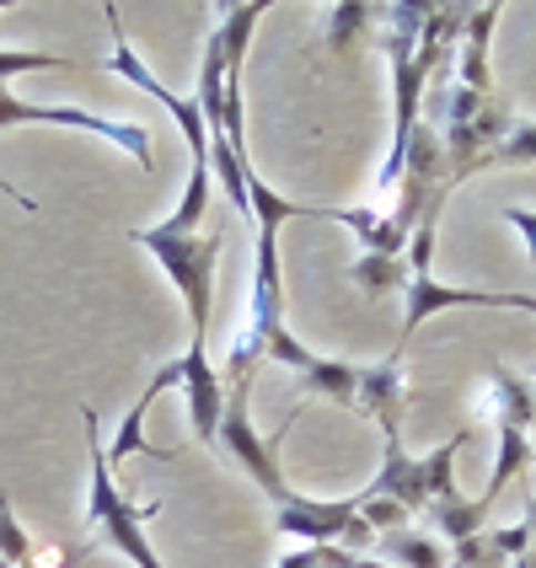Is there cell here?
<instances>
[{"instance_id": "52a82bcc", "label": "cell", "mask_w": 536, "mask_h": 568, "mask_svg": "<svg viewBox=\"0 0 536 568\" xmlns=\"http://www.w3.org/2000/svg\"><path fill=\"white\" fill-rule=\"evenodd\" d=\"M183 397H189L193 440L215 450L221 413H225V381H221V371L210 365V348H189V354H183Z\"/></svg>"}, {"instance_id": "7402d4cb", "label": "cell", "mask_w": 536, "mask_h": 568, "mask_svg": "<svg viewBox=\"0 0 536 568\" xmlns=\"http://www.w3.org/2000/svg\"><path fill=\"white\" fill-rule=\"evenodd\" d=\"M354 509H360V520H365L376 537H386V531H403V526H408V509L392 505V499H360V494H354Z\"/></svg>"}, {"instance_id": "ba28073f", "label": "cell", "mask_w": 536, "mask_h": 568, "mask_svg": "<svg viewBox=\"0 0 536 568\" xmlns=\"http://www.w3.org/2000/svg\"><path fill=\"white\" fill-rule=\"evenodd\" d=\"M360 499H392L408 515L429 509V483H424V462L403 450V435H386V450H381V473L371 488H360Z\"/></svg>"}, {"instance_id": "ffe728a7", "label": "cell", "mask_w": 536, "mask_h": 568, "mask_svg": "<svg viewBox=\"0 0 536 568\" xmlns=\"http://www.w3.org/2000/svg\"><path fill=\"white\" fill-rule=\"evenodd\" d=\"M488 166H536V124H526V119H520V124H515V134H509L499 151H488L477 172H488Z\"/></svg>"}, {"instance_id": "6da1fadb", "label": "cell", "mask_w": 536, "mask_h": 568, "mask_svg": "<svg viewBox=\"0 0 536 568\" xmlns=\"http://www.w3.org/2000/svg\"><path fill=\"white\" fill-rule=\"evenodd\" d=\"M108 28H113V54H108L113 75H124L129 87H140L145 97H156L161 108L178 119L183 140H189V151H193L189 189H183V204H178V210H172L161 225H166V231H178V236H193V231H199V221H204V210H210V183H215V172H210V129H204V113H199V97H178L172 87H161L156 75L140 64L134 43H129L124 28H119V6H108Z\"/></svg>"}, {"instance_id": "277c9868", "label": "cell", "mask_w": 536, "mask_h": 568, "mask_svg": "<svg viewBox=\"0 0 536 568\" xmlns=\"http://www.w3.org/2000/svg\"><path fill=\"white\" fill-rule=\"evenodd\" d=\"M247 403H253V376L225 381V413H221V435H215V450H221L225 462H236V467H242V473L253 477L257 488L274 499V509H280L284 499L295 494V488L284 483V473H280V440L290 435V429H295V424L284 429L280 440H263V435L253 429V408H247Z\"/></svg>"}, {"instance_id": "cb8c5ba5", "label": "cell", "mask_w": 536, "mask_h": 568, "mask_svg": "<svg viewBox=\"0 0 536 568\" xmlns=\"http://www.w3.org/2000/svg\"><path fill=\"white\" fill-rule=\"evenodd\" d=\"M505 221L526 236V253H532V263H536V210H505Z\"/></svg>"}, {"instance_id": "7a4b0ae2", "label": "cell", "mask_w": 536, "mask_h": 568, "mask_svg": "<svg viewBox=\"0 0 536 568\" xmlns=\"http://www.w3.org/2000/svg\"><path fill=\"white\" fill-rule=\"evenodd\" d=\"M129 242H140L145 253L156 257L166 268V280L178 284L183 306H189V327H193V344L189 348H210V316H215V263L225 253V236L210 231V236H178L166 225H134Z\"/></svg>"}, {"instance_id": "603a6c76", "label": "cell", "mask_w": 536, "mask_h": 568, "mask_svg": "<svg viewBox=\"0 0 536 568\" xmlns=\"http://www.w3.org/2000/svg\"><path fill=\"white\" fill-rule=\"evenodd\" d=\"M22 70H75V60L32 54V49H0V81H11V75H22Z\"/></svg>"}, {"instance_id": "ac0fdd59", "label": "cell", "mask_w": 536, "mask_h": 568, "mask_svg": "<svg viewBox=\"0 0 536 568\" xmlns=\"http://www.w3.org/2000/svg\"><path fill=\"white\" fill-rule=\"evenodd\" d=\"M451 568H509V558L505 547L494 541V531H477V537L451 547Z\"/></svg>"}, {"instance_id": "9a60e30c", "label": "cell", "mask_w": 536, "mask_h": 568, "mask_svg": "<svg viewBox=\"0 0 536 568\" xmlns=\"http://www.w3.org/2000/svg\"><path fill=\"white\" fill-rule=\"evenodd\" d=\"M301 381H306V392L327 397V403H338V408H354V403H360V365H348V359L312 354V365L301 371Z\"/></svg>"}, {"instance_id": "8992f818", "label": "cell", "mask_w": 536, "mask_h": 568, "mask_svg": "<svg viewBox=\"0 0 536 568\" xmlns=\"http://www.w3.org/2000/svg\"><path fill=\"white\" fill-rule=\"evenodd\" d=\"M354 499H306V494H290L280 509H274V526H280V537H295L306 541V547H322V541H338L348 537V526H354Z\"/></svg>"}, {"instance_id": "7c38bea8", "label": "cell", "mask_w": 536, "mask_h": 568, "mask_svg": "<svg viewBox=\"0 0 536 568\" xmlns=\"http://www.w3.org/2000/svg\"><path fill=\"white\" fill-rule=\"evenodd\" d=\"M488 403L499 413V424H515V429H536V386L520 381L505 365H488Z\"/></svg>"}, {"instance_id": "d4e9b609", "label": "cell", "mask_w": 536, "mask_h": 568, "mask_svg": "<svg viewBox=\"0 0 536 568\" xmlns=\"http://www.w3.org/2000/svg\"><path fill=\"white\" fill-rule=\"evenodd\" d=\"M532 450H536V429H532Z\"/></svg>"}, {"instance_id": "d6986e66", "label": "cell", "mask_w": 536, "mask_h": 568, "mask_svg": "<svg viewBox=\"0 0 536 568\" xmlns=\"http://www.w3.org/2000/svg\"><path fill=\"white\" fill-rule=\"evenodd\" d=\"M32 552H38L32 537L17 526V515H11V494H0V558H6L11 568H28Z\"/></svg>"}, {"instance_id": "2e32d148", "label": "cell", "mask_w": 536, "mask_h": 568, "mask_svg": "<svg viewBox=\"0 0 536 568\" xmlns=\"http://www.w3.org/2000/svg\"><path fill=\"white\" fill-rule=\"evenodd\" d=\"M494 435H499V462H494V473H488V488H483V499H494V505H499V494H505L509 483H515V477L532 467L536 450H532V435H526V429H515V424H499Z\"/></svg>"}, {"instance_id": "44dd1931", "label": "cell", "mask_w": 536, "mask_h": 568, "mask_svg": "<svg viewBox=\"0 0 536 568\" xmlns=\"http://www.w3.org/2000/svg\"><path fill=\"white\" fill-rule=\"evenodd\" d=\"M365 22H371V11H365L360 0L333 6V11H327V49H348V43L365 32Z\"/></svg>"}, {"instance_id": "9c48e42d", "label": "cell", "mask_w": 536, "mask_h": 568, "mask_svg": "<svg viewBox=\"0 0 536 568\" xmlns=\"http://www.w3.org/2000/svg\"><path fill=\"white\" fill-rule=\"evenodd\" d=\"M172 386H183V359L161 365L156 381L134 397V408L124 413L119 435H113V445H108V467H119V462H129V456H161V462H172V456H178V450H156V445L145 440V413H151V403H156L161 392H172Z\"/></svg>"}, {"instance_id": "484cf974", "label": "cell", "mask_w": 536, "mask_h": 568, "mask_svg": "<svg viewBox=\"0 0 536 568\" xmlns=\"http://www.w3.org/2000/svg\"><path fill=\"white\" fill-rule=\"evenodd\" d=\"M0 11H6V0H0Z\"/></svg>"}, {"instance_id": "4fadbf2b", "label": "cell", "mask_w": 536, "mask_h": 568, "mask_svg": "<svg viewBox=\"0 0 536 568\" xmlns=\"http://www.w3.org/2000/svg\"><path fill=\"white\" fill-rule=\"evenodd\" d=\"M429 515V526H435V537H445L451 547L456 541H467V537H477L483 526H488V515H494V499H467V494H451V499H441V505H429L424 509Z\"/></svg>"}, {"instance_id": "30bf717a", "label": "cell", "mask_w": 536, "mask_h": 568, "mask_svg": "<svg viewBox=\"0 0 536 568\" xmlns=\"http://www.w3.org/2000/svg\"><path fill=\"white\" fill-rule=\"evenodd\" d=\"M413 403V386L403 381L397 359H381L371 371H360V403L354 408L371 413L381 424V435H403V413Z\"/></svg>"}, {"instance_id": "5bb4252c", "label": "cell", "mask_w": 536, "mask_h": 568, "mask_svg": "<svg viewBox=\"0 0 536 568\" xmlns=\"http://www.w3.org/2000/svg\"><path fill=\"white\" fill-rule=\"evenodd\" d=\"M376 558L392 568H445V541L435 537V531L403 526V531H386V537L376 541Z\"/></svg>"}, {"instance_id": "3957f363", "label": "cell", "mask_w": 536, "mask_h": 568, "mask_svg": "<svg viewBox=\"0 0 536 568\" xmlns=\"http://www.w3.org/2000/svg\"><path fill=\"white\" fill-rule=\"evenodd\" d=\"M81 418H87V445H92V494H87V526H92V531H102V537H108V547H113V552H124L134 568H166L156 558L151 537H145V526L161 515V505H156V499H151V505H129L124 488L113 483V467H108V450H102V435H97V413L81 408Z\"/></svg>"}, {"instance_id": "8fae6325", "label": "cell", "mask_w": 536, "mask_h": 568, "mask_svg": "<svg viewBox=\"0 0 536 568\" xmlns=\"http://www.w3.org/2000/svg\"><path fill=\"white\" fill-rule=\"evenodd\" d=\"M505 17V6H473L467 17V32H462V49H456V87H467L477 97H494V70H488V38H494V22Z\"/></svg>"}, {"instance_id": "5b68a950", "label": "cell", "mask_w": 536, "mask_h": 568, "mask_svg": "<svg viewBox=\"0 0 536 568\" xmlns=\"http://www.w3.org/2000/svg\"><path fill=\"white\" fill-rule=\"evenodd\" d=\"M17 124H49V129H87L97 140L119 145L124 156H134L140 166H151V129L124 124V119H102V113H81V108H38V102H22V97L0 92V129Z\"/></svg>"}, {"instance_id": "e0dca14e", "label": "cell", "mask_w": 536, "mask_h": 568, "mask_svg": "<svg viewBox=\"0 0 536 568\" xmlns=\"http://www.w3.org/2000/svg\"><path fill=\"white\" fill-rule=\"evenodd\" d=\"M348 280L360 284L371 301H381V295H392V290H408V257L360 253L354 257V268H348Z\"/></svg>"}]
</instances>
